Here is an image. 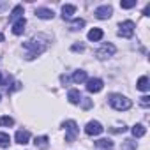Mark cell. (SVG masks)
<instances>
[{
  "mask_svg": "<svg viewBox=\"0 0 150 150\" xmlns=\"http://www.w3.org/2000/svg\"><path fill=\"white\" fill-rule=\"evenodd\" d=\"M46 41L44 39H41V37H35V39H32V41H27V42H23V50H25V58L27 60H32V58H35L37 55H41L44 50H46Z\"/></svg>",
  "mask_w": 150,
  "mask_h": 150,
  "instance_id": "cell-1",
  "label": "cell"
},
{
  "mask_svg": "<svg viewBox=\"0 0 150 150\" xmlns=\"http://www.w3.org/2000/svg\"><path fill=\"white\" fill-rule=\"evenodd\" d=\"M110 104L111 108H115L117 111H125L132 106L131 99H127L125 96H120V94H111L110 96Z\"/></svg>",
  "mask_w": 150,
  "mask_h": 150,
  "instance_id": "cell-2",
  "label": "cell"
},
{
  "mask_svg": "<svg viewBox=\"0 0 150 150\" xmlns=\"http://www.w3.org/2000/svg\"><path fill=\"white\" fill-rule=\"evenodd\" d=\"M64 129H65V141L67 143H72L74 139H76V136L80 134V129H78V125H76L74 120L64 122Z\"/></svg>",
  "mask_w": 150,
  "mask_h": 150,
  "instance_id": "cell-3",
  "label": "cell"
},
{
  "mask_svg": "<svg viewBox=\"0 0 150 150\" xmlns=\"http://www.w3.org/2000/svg\"><path fill=\"white\" fill-rule=\"evenodd\" d=\"M134 28H136L134 21H131V20L122 21V23H120V27H118V35H120V37L129 39V37H132V35H134Z\"/></svg>",
  "mask_w": 150,
  "mask_h": 150,
  "instance_id": "cell-4",
  "label": "cell"
},
{
  "mask_svg": "<svg viewBox=\"0 0 150 150\" xmlns=\"http://www.w3.org/2000/svg\"><path fill=\"white\" fill-rule=\"evenodd\" d=\"M115 51H117V48L113 46V44H103L97 51H96V57L99 58V60H106V58H110V57H113L115 55Z\"/></svg>",
  "mask_w": 150,
  "mask_h": 150,
  "instance_id": "cell-5",
  "label": "cell"
},
{
  "mask_svg": "<svg viewBox=\"0 0 150 150\" xmlns=\"http://www.w3.org/2000/svg\"><path fill=\"white\" fill-rule=\"evenodd\" d=\"M103 131H104V127H103L97 120H90V122L87 124V127H85V132H87L88 136H99Z\"/></svg>",
  "mask_w": 150,
  "mask_h": 150,
  "instance_id": "cell-6",
  "label": "cell"
},
{
  "mask_svg": "<svg viewBox=\"0 0 150 150\" xmlns=\"http://www.w3.org/2000/svg\"><path fill=\"white\" fill-rule=\"evenodd\" d=\"M103 87H104V83H103V80H99V78H90V80H87V90H88L90 94L101 92Z\"/></svg>",
  "mask_w": 150,
  "mask_h": 150,
  "instance_id": "cell-7",
  "label": "cell"
},
{
  "mask_svg": "<svg viewBox=\"0 0 150 150\" xmlns=\"http://www.w3.org/2000/svg\"><path fill=\"white\" fill-rule=\"evenodd\" d=\"M96 18H99V20H108L111 14H113V9H111V6H101V7H97L96 9Z\"/></svg>",
  "mask_w": 150,
  "mask_h": 150,
  "instance_id": "cell-8",
  "label": "cell"
},
{
  "mask_svg": "<svg viewBox=\"0 0 150 150\" xmlns=\"http://www.w3.org/2000/svg\"><path fill=\"white\" fill-rule=\"evenodd\" d=\"M35 16L41 18V20H53L55 13H53L51 9H46V7H37V9H35Z\"/></svg>",
  "mask_w": 150,
  "mask_h": 150,
  "instance_id": "cell-9",
  "label": "cell"
},
{
  "mask_svg": "<svg viewBox=\"0 0 150 150\" xmlns=\"http://www.w3.org/2000/svg\"><path fill=\"white\" fill-rule=\"evenodd\" d=\"M25 25H27V20H25V18L16 20V21L13 23V34H14V35H21L23 30H25Z\"/></svg>",
  "mask_w": 150,
  "mask_h": 150,
  "instance_id": "cell-10",
  "label": "cell"
},
{
  "mask_svg": "<svg viewBox=\"0 0 150 150\" xmlns=\"http://www.w3.org/2000/svg\"><path fill=\"white\" fill-rule=\"evenodd\" d=\"M16 143H20V145H27L28 143V139H30V132L28 131H23V129H20L18 132H16Z\"/></svg>",
  "mask_w": 150,
  "mask_h": 150,
  "instance_id": "cell-11",
  "label": "cell"
},
{
  "mask_svg": "<svg viewBox=\"0 0 150 150\" xmlns=\"http://www.w3.org/2000/svg\"><path fill=\"white\" fill-rule=\"evenodd\" d=\"M67 99H69V103H71V104H80L83 97H81L80 90H74V88H72V90H69V94H67Z\"/></svg>",
  "mask_w": 150,
  "mask_h": 150,
  "instance_id": "cell-12",
  "label": "cell"
},
{
  "mask_svg": "<svg viewBox=\"0 0 150 150\" xmlns=\"http://www.w3.org/2000/svg\"><path fill=\"white\" fill-rule=\"evenodd\" d=\"M74 13H76V6H71V4L62 6V18H64V20H69Z\"/></svg>",
  "mask_w": 150,
  "mask_h": 150,
  "instance_id": "cell-13",
  "label": "cell"
},
{
  "mask_svg": "<svg viewBox=\"0 0 150 150\" xmlns=\"http://www.w3.org/2000/svg\"><path fill=\"white\" fill-rule=\"evenodd\" d=\"M96 146H97L99 150H111V148H113V141L103 138V139H97V141H96Z\"/></svg>",
  "mask_w": 150,
  "mask_h": 150,
  "instance_id": "cell-14",
  "label": "cell"
},
{
  "mask_svg": "<svg viewBox=\"0 0 150 150\" xmlns=\"http://www.w3.org/2000/svg\"><path fill=\"white\" fill-rule=\"evenodd\" d=\"M74 83H83V81H87V71H76V72H74L72 74V78H71Z\"/></svg>",
  "mask_w": 150,
  "mask_h": 150,
  "instance_id": "cell-15",
  "label": "cell"
},
{
  "mask_svg": "<svg viewBox=\"0 0 150 150\" xmlns=\"http://www.w3.org/2000/svg\"><path fill=\"white\" fill-rule=\"evenodd\" d=\"M21 14H23V6H16V7L13 9V13H11V16H9V21H11V23H14L16 20H20V18H23Z\"/></svg>",
  "mask_w": 150,
  "mask_h": 150,
  "instance_id": "cell-16",
  "label": "cell"
},
{
  "mask_svg": "<svg viewBox=\"0 0 150 150\" xmlns=\"http://www.w3.org/2000/svg\"><path fill=\"white\" fill-rule=\"evenodd\" d=\"M136 88L141 90V92H146V90L150 88V85H148V78H146V76H141V78L138 80V83H136Z\"/></svg>",
  "mask_w": 150,
  "mask_h": 150,
  "instance_id": "cell-17",
  "label": "cell"
},
{
  "mask_svg": "<svg viewBox=\"0 0 150 150\" xmlns=\"http://www.w3.org/2000/svg\"><path fill=\"white\" fill-rule=\"evenodd\" d=\"M145 132H146V129H145L143 124H136L132 127V136L134 138H141V136H145Z\"/></svg>",
  "mask_w": 150,
  "mask_h": 150,
  "instance_id": "cell-18",
  "label": "cell"
},
{
  "mask_svg": "<svg viewBox=\"0 0 150 150\" xmlns=\"http://www.w3.org/2000/svg\"><path fill=\"white\" fill-rule=\"evenodd\" d=\"M34 145L37 148H48V136H35Z\"/></svg>",
  "mask_w": 150,
  "mask_h": 150,
  "instance_id": "cell-19",
  "label": "cell"
},
{
  "mask_svg": "<svg viewBox=\"0 0 150 150\" xmlns=\"http://www.w3.org/2000/svg\"><path fill=\"white\" fill-rule=\"evenodd\" d=\"M88 39L90 41H101L103 39V30L101 28H92L88 32Z\"/></svg>",
  "mask_w": 150,
  "mask_h": 150,
  "instance_id": "cell-20",
  "label": "cell"
},
{
  "mask_svg": "<svg viewBox=\"0 0 150 150\" xmlns=\"http://www.w3.org/2000/svg\"><path fill=\"white\" fill-rule=\"evenodd\" d=\"M9 143H11V138H9V134H6V132H0V146H2V148H6V146H9Z\"/></svg>",
  "mask_w": 150,
  "mask_h": 150,
  "instance_id": "cell-21",
  "label": "cell"
},
{
  "mask_svg": "<svg viewBox=\"0 0 150 150\" xmlns=\"http://www.w3.org/2000/svg\"><path fill=\"white\" fill-rule=\"evenodd\" d=\"M0 125L11 127V125H14V118L13 117H2V118H0Z\"/></svg>",
  "mask_w": 150,
  "mask_h": 150,
  "instance_id": "cell-22",
  "label": "cell"
},
{
  "mask_svg": "<svg viewBox=\"0 0 150 150\" xmlns=\"http://www.w3.org/2000/svg\"><path fill=\"white\" fill-rule=\"evenodd\" d=\"M81 27H85V20H74L71 23V30H81Z\"/></svg>",
  "mask_w": 150,
  "mask_h": 150,
  "instance_id": "cell-23",
  "label": "cell"
},
{
  "mask_svg": "<svg viewBox=\"0 0 150 150\" xmlns=\"http://www.w3.org/2000/svg\"><path fill=\"white\" fill-rule=\"evenodd\" d=\"M81 106H83V110H88V108H92V101L88 99V97H85V99H81Z\"/></svg>",
  "mask_w": 150,
  "mask_h": 150,
  "instance_id": "cell-24",
  "label": "cell"
},
{
  "mask_svg": "<svg viewBox=\"0 0 150 150\" xmlns=\"http://www.w3.org/2000/svg\"><path fill=\"white\" fill-rule=\"evenodd\" d=\"M134 6H136V2H120V7L122 9H131Z\"/></svg>",
  "mask_w": 150,
  "mask_h": 150,
  "instance_id": "cell-25",
  "label": "cell"
},
{
  "mask_svg": "<svg viewBox=\"0 0 150 150\" xmlns=\"http://www.w3.org/2000/svg\"><path fill=\"white\" fill-rule=\"evenodd\" d=\"M148 104H150V97H148V96H143V97H141V106L146 108Z\"/></svg>",
  "mask_w": 150,
  "mask_h": 150,
  "instance_id": "cell-26",
  "label": "cell"
},
{
  "mask_svg": "<svg viewBox=\"0 0 150 150\" xmlns=\"http://www.w3.org/2000/svg\"><path fill=\"white\" fill-rule=\"evenodd\" d=\"M72 51H83L85 50V46L83 44H72V48H71Z\"/></svg>",
  "mask_w": 150,
  "mask_h": 150,
  "instance_id": "cell-27",
  "label": "cell"
},
{
  "mask_svg": "<svg viewBox=\"0 0 150 150\" xmlns=\"http://www.w3.org/2000/svg\"><path fill=\"white\" fill-rule=\"evenodd\" d=\"M143 14H145V16H150V4H148V6L145 7V11H143Z\"/></svg>",
  "mask_w": 150,
  "mask_h": 150,
  "instance_id": "cell-28",
  "label": "cell"
},
{
  "mask_svg": "<svg viewBox=\"0 0 150 150\" xmlns=\"http://www.w3.org/2000/svg\"><path fill=\"white\" fill-rule=\"evenodd\" d=\"M2 41H4V35H2V34H0V42H2Z\"/></svg>",
  "mask_w": 150,
  "mask_h": 150,
  "instance_id": "cell-29",
  "label": "cell"
},
{
  "mask_svg": "<svg viewBox=\"0 0 150 150\" xmlns=\"http://www.w3.org/2000/svg\"><path fill=\"white\" fill-rule=\"evenodd\" d=\"M0 85H2V72H0Z\"/></svg>",
  "mask_w": 150,
  "mask_h": 150,
  "instance_id": "cell-30",
  "label": "cell"
}]
</instances>
